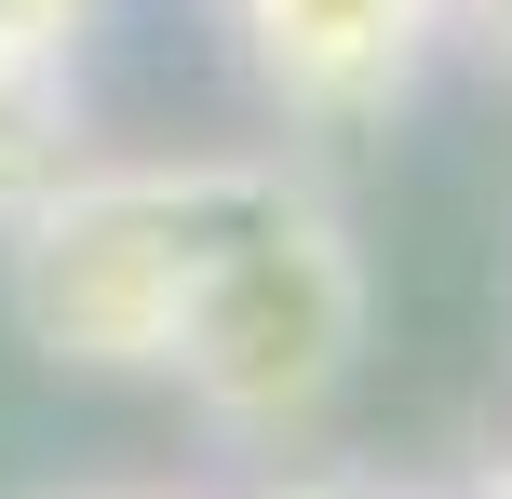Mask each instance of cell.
<instances>
[{"instance_id": "obj_4", "label": "cell", "mask_w": 512, "mask_h": 499, "mask_svg": "<svg viewBox=\"0 0 512 499\" xmlns=\"http://www.w3.org/2000/svg\"><path fill=\"white\" fill-rule=\"evenodd\" d=\"M68 499H162V486H68Z\"/></svg>"}, {"instance_id": "obj_2", "label": "cell", "mask_w": 512, "mask_h": 499, "mask_svg": "<svg viewBox=\"0 0 512 499\" xmlns=\"http://www.w3.org/2000/svg\"><path fill=\"white\" fill-rule=\"evenodd\" d=\"M230 162L243 149H189V162H95L81 149L0 230V297H14L27 351L41 365H81V378H162L176 297H189V257L216 230Z\"/></svg>"}, {"instance_id": "obj_1", "label": "cell", "mask_w": 512, "mask_h": 499, "mask_svg": "<svg viewBox=\"0 0 512 499\" xmlns=\"http://www.w3.org/2000/svg\"><path fill=\"white\" fill-rule=\"evenodd\" d=\"M351 351H364V243H351V216L283 149H243L230 189H216L203 257H189L162 378L216 432H297L351 378Z\"/></svg>"}, {"instance_id": "obj_3", "label": "cell", "mask_w": 512, "mask_h": 499, "mask_svg": "<svg viewBox=\"0 0 512 499\" xmlns=\"http://www.w3.org/2000/svg\"><path fill=\"white\" fill-rule=\"evenodd\" d=\"M216 14H230V54L256 68V95L283 122H364L432 68L459 0H216Z\"/></svg>"}]
</instances>
